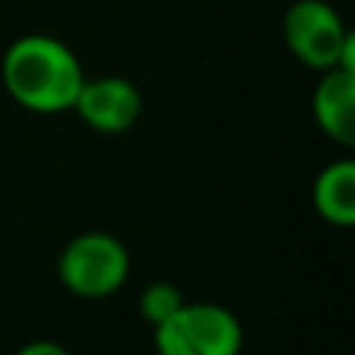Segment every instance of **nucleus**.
I'll list each match as a JSON object with an SVG mask.
<instances>
[{
  "label": "nucleus",
  "instance_id": "nucleus-5",
  "mask_svg": "<svg viewBox=\"0 0 355 355\" xmlns=\"http://www.w3.org/2000/svg\"><path fill=\"white\" fill-rule=\"evenodd\" d=\"M72 110L97 135H125L141 119L144 97L135 81L122 75H100V78H85Z\"/></svg>",
  "mask_w": 355,
  "mask_h": 355
},
{
  "label": "nucleus",
  "instance_id": "nucleus-6",
  "mask_svg": "<svg viewBox=\"0 0 355 355\" xmlns=\"http://www.w3.org/2000/svg\"><path fill=\"white\" fill-rule=\"evenodd\" d=\"M312 116L324 137L340 147L355 144V72L327 69L321 72L312 94Z\"/></svg>",
  "mask_w": 355,
  "mask_h": 355
},
{
  "label": "nucleus",
  "instance_id": "nucleus-8",
  "mask_svg": "<svg viewBox=\"0 0 355 355\" xmlns=\"http://www.w3.org/2000/svg\"><path fill=\"white\" fill-rule=\"evenodd\" d=\"M184 293L175 287L172 281H153L141 290V300H137V309H141V318L147 321L150 327H159L162 321H168L178 309L184 306Z\"/></svg>",
  "mask_w": 355,
  "mask_h": 355
},
{
  "label": "nucleus",
  "instance_id": "nucleus-3",
  "mask_svg": "<svg viewBox=\"0 0 355 355\" xmlns=\"http://www.w3.org/2000/svg\"><path fill=\"white\" fill-rule=\"evenodd\" d=\"M128 246L106 231H85L62 246L56 277L78 300H106L128 284Z\"/></svg>",
  "mask_w": 355,
  "mask_h": 355
},
{
  "label": "nucleus",
  "instance_id": "nucleus-4",
  "mask_svg": "<svg viewBox=\"0 0 355 355\" xmlns=\"http://www.w3.org/2000/svg\"><path fill=\"white\" fill-rule=\"evenodd\" d=\"M159 355H240L243 327L231 309L218 302H184L159 327H153Z\"/></svg>",
  "mask_w": 355,
  "mask_h": 355
},
{
  "label": "nucleus",
  "instance_id": "nucleus-7",
  "mask_svg": "<svg viewBox=\"0 0 355 355\" xmlns=\"http://www.w3.org/2000/svg\"><path fill=\"white\" fill-rule=\"evenodd\" d=\"M315 212L334 227L355 225V162L337 159L324 166L312 184Z\"/></svg>",
  "mask_w": 355,
  "mask_h": 355
},
{
  "label": "nucleus",
  "instance_id": "nucleus-9",
  "mask_svg": "<svg viewBox=\"0 0 355 355\" xmlns=\"http://www.w3.org/2000/svg\"><path fill=\"white\" fill-rule=\"evenodd\" d=\"M16 355H72V352L62 343H56V340H31V343H25Z\"/></svg>",
  "mask_w": 355,
  "mask_h": 355
},
{
  "label": "nucleus",
  "instance_id": "nucleus-2",
  "mask_svg": "<svg viewBox=\"0 0 355 355\" xmlns=\"http://www.w3.org/2000/svg\"><path fill=\"white\" fill-rule=\"evenodd\" d=\"M281 35L293 60L312 72H355V35L327 0H293L284 12Z\"/></svg>",
  "mask_w": 355,
  "mask_h": 355
},
{
  "label": "nucleus",
  "instance_id": "nucleus-1",
  "mask_svg": "<svg viewBox=\"0 0 355 355\" xmlns=\"http://www.w3.org/2000/svg\"><path fill=\"white\" fill-rule=\"evenodd\" d=\"M0 78L12 103L37 116H56L75 106L87 75L66 41L53 35H22L6 47Z\"/></svg>",
  "mask_w": 355,
  "mask_h": 355
}]
</instances>
